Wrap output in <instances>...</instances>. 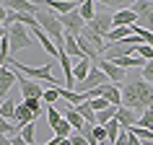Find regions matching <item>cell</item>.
<instances>
[{
    "instance_id": "obj_33",
    "label": "cell",
    "mask_w": 153,
    "mask_h": 145,
    "mask_svg": "<svg viewBox=\"0 0 153 145\" xmlns=\"http://www.w3.org/2000/svg\"><path fill=\"white\" fill-rule=\"evenodd\" d=\"M10 143H13V145H29V143H26V140H24V137H21V135L10 137Z\"/></svg>"
},
{
    "instance_id": "obj_18",
    "label": "cell",
    "mask_w": 153,
    "mask_h": 145,
    "mask_svg": "<svg viewBox=\"0 0 153 145\" xmlns=\"http://www.w3.org/2000/svg\"><path fill=\"white\" fill-rule=\"evenodd\" d=\"M62 117H65V122H68V124L73 127V132H81V129H83V124H86V122L81 119V114L75 112L73 106H70V109H65V112H62Z\"/></svg>"
},
{
    "instance_id": "obj_3",
    "label": "cell",
    "mask_w": 153,
    "mask_h": 145,
    "mask_svg": "<svg viewBox=\"0 0 153 145\" xmlns=\"http://www.w3.org/2000/svg\"><path fill=\"white\" fill-rule=\"evenodd\" d=\"M5 62L10 65V70L16 72H24V78H29V81H36V83H47V88H57V81L52 78V65H42V67H34V65H24L18 62L16 57H8Z\"/></svg>"
},
{
    "instance_id": "obj_32",
    "label": "cell",
    "mask_w": 153,
    "mask_h": 145,
    "mask_svg": "<svg viewBox=\"0 0 153 145\" xmlns=\"http://www.w3.org/2000/svg\"><path fill=\"white\" fill-rule=\"evenodd\" d=\"M112 145H127V129H122L120 137H117V143H112Z\"/></svg>"
},
{
    "instance_id": "obj_31",
    "label": "cell",
    "mask_w": 153,
    "mask_h": 145,
    "mask_svg": "<svg viewBox=\"0 0 153 145\" xmlns=\"http://www.w3.org/2000/svg\"><path fill=\"white\" fill-rule=\"evenodd\" d=\"M68 140H70V145H88V143H86V137H83L81 132H73Z\"/></svg>"
},
{
    "instance_id": "obj_15",
    "label": "cell",
    "mask_w": 153,
    "mask_h": 145,
    "mask_svg": "<svg viewBox=\"0 0 153 145\" xmlns=\"http://www.w3.org/2000/svg\"><path fill=\"white\" fill-rule=\"evenodd\" d=\"M127 36H132V29H130V26H114L112 31L104 36V41H109V44H117V41H125Z\"/></svg>"
},
{
    "instance_id": "obj_14",
    "label": "cell",
    "mask_w": 153,
    "mask_h": 145,
    "mask_svg": "<svg viewBox=\"0 0 153 145\" xmlns=\"http://www.w3.org/2000/svg\"><path fill=\"white\" fill-rule=\"evenodd\" d=\"M34 119H36V117H34V114L24 106V101H21V104H16V117H13V122H16L21 129H24L26 124H34Z\"/></svg>"
},
{
    "instance_id": "obj_23",
    "label": "cell",
    "mask_w": 153,
    "mask_h": 145,
    "mask_svg": "<svg viewBox=\"0 0 153 145\" xmlns=\"http://www.w3.org/2000/svg\"><path fill=\"white\" fill-rule=\"evenodd\" d=\"M0 117H3V119H10V122H13V117H16V104H13L10 98H5V101L0 104Z\"/></svg>"
},
{
    "instance_id": "obj_34",
    "label": "cell",
    "mask_w": 153,
    "mask_h": 145,
    "mask_svg": "<svg viewBox=\"0 0 153 145\" xmlns=\"http://www.w3.org/2000/svg\"><path fill=\"white\" fill-rule=\"evenodd\" d=\"M5 16H8V10H5V5H3V3H0V26L5 24Z\"/></svg>"
},
{
    "instance_id": "obj_9",
    "label": "cell",
    "mask_w": 153,
    "mask_h": 145,
    "mask_svg": "<svg viewBox=\"0 0 153 145\" xmlns=\"http://www.w3.org/2000/svg\"><path fill=\"white\" fill-rule=\"evenodd\" d=\"M18 83V72L5 67V65H0V101H5V93H8L13 86Z\"/></svg>"
},
{
    "instance_id": "obj_26",
    "label": "cell",
    "mask_w": 153,
    "mask_h": 145,
    "mask_svg": "<svg viewBox=\"0 0 153 145\" xmlns=\"http://www.w3.org/2000/svg\"><path fill=\"white\" fill-rule=\"evenodd\" d=\"M24 106L34 114V117H39V114L44 112V109H42V101H39V98H26V101H24Z\"/></svg>"
},
{
    "instance_id": "obj_38",
    "label": "cell",
    "mask_w": 153,
    "mask_h": 145,
    "mask_svg": "<svg viewBox=\"0 0 153 145\" xmlns=\"http://www.w3.org/2000/svg\"><path fill=\"white\" fill-rule=\"evenodd\" d=\"M57 145H70V140H68V137H65V140L60 137V143H57Z\"/></svg>"
},
{
    "instance_id": "obj_24",
    "label": "cell",
    "mask_w": 153,
    "mask_h": 145,
    "mask_svg": "<svg viewBox=\"0 0 153 145\" xmlns=\"http://www.w3.org/2000/svg\"><path fill=\"white\" fill-rule=\"evenodd\" d=\"M135 127H143V129H153V109H145L140 117H137V124Z\"/></svg>"
},
{
    "instance_id": "obj_27",
    "label": "cell",
    "mask_w": 153,
    "mask_h": 145,
    "mask_svg": "<svg viewBox=\"0 0 153 145\" xmlns=\"http://www.w3.org/2000/svg\"><path fill=\"white\" fill-rule=\"evenodd\" d=\"M21 137H24L29 145H36V132H34V124H26V127L21 129Z\"/></svg>"
},
{
    "instance_id": "obj_29",
    "label": "cell",
    "mask_w": 153,
    "mask_h": 145,
    "mask_svg": "<svg viewBox=\"0 0 153 145\" xmlns=\"http://www.w3.org/2000/svg\"><path fill=\"white\" fill-rule=\"evenodd\" d=\"M140 81H145V83H151V86H153V60L143 65V70H140Z\"/></svg>"
},
{
    "instance_id": "obj_37",
    "label": "cell",
    "mask_w": 153,
    "mask_h": 145,
    "mask_svg": "<svg viewBox=\"0 0 153 145\" xmlns=\"http://www.w3.org/2000/svg\"><path fill=\"white\" fill-rule=\"evenodd\" d=\"M5 34H8V29H5V26H0V39H3Z\"/></svg>"
},
{
    "instance_id": "obj_16",
    "label": "cell",
    "mask_w": 153,
    "mask_h": 145,
    "mask_svg": "<svg viewBox=\"0 0 153 145\" xmlns=\"http://www.w3.org/2000/svg\"><path fill=\"white\" fill-rule=\"evenodd\" d=\"M31 34H34V36H36V39H39L42 49H44V52H47L49 57H57V55H60V52H57V47H55V41L49 39V36H47V34H44V31H42V29H34Z\"/></svg>"
},
{
    "instance_id": "obj_35",
    "label": "cell",
    "mask_w": 153,
    "mask_h": 145,
    "mask_svg": "<svg viewBox=\"0 0 153 145\" xmlns=\"http://www.w3.org/2000/svg\"><path fill=\"white\" fill-rule=\"evenodd\" d=\"M127 145H143V143H140L135 135H130V132H127Z\"/></svg>"
},
{
    "instance_id": "obj_1",
    "label": "cell",
    "mask_w": 153,
    "mask_h": 145,
    "mask_svg": "<svg viewBox=\"0 0 153 145\" xmlns=\"http://www.w3.org/2000/svg\"><path fill=\"white\" fill-rule=\"evenodd\" d=\"M120 91H122V106L132 109L137 117L145 109H153V86L151 83L140 81V78H127L120 86Z\"/></svg>"
},
{
    "instance_id": "obj_7",
    "label": "cell",
    "mask_w": 153,
    "mask_h": 145,
    "mask_svg": "<svg viewBox=\"0 0 153 145\" xmlns=\"http://www.w3.org/2000/svg\"><path fill=\"white\" fill-rule=\"evenodd\" d=\"M60 18V24H62L65 34H73V36H81L83 29H86V21H83L81 16H78V10H73V13H68V16H57Z\"/></svg>"
},
{
    "instance_id": "obj_21",
    "label": "cell",
    "mask_w": 153,
    "mask_h": 145,
    "mask_svg": "<svg viewBox=\"0 0 153 145\" xmlns=\"http://www.w3.org/2000/svg\"><path fill=\"white\" fill-rule=\"evenodd\" d=\"M0 135H5V137H16V135H21V127H18L16 122L3 119V117H0Z\"/></svg>"
},
{
    "instance_id": "obj_4",
    "label": "cell",
    "mask_w": 153,
    "mask_h": 145,
    "mask_svg": "<svg viewBox=\"0 0 153 145\" xmlns=\"http://www.w3.org/2000/svg\"><path fill=\"white\" fill-rule=\"evenodd\" d=\"M8 41H10V52H21V49H29L34 44L31 31L24 24H13L8 29Z\"/></svg>"
},
{
    "instance_id": "obj_10",
    "label": "cell",
    "mask_w": 153,
    "mask_h": 145,
    "mask_svg": "<svg viewBox=\"0 0 153 145\" xmlns=\"http://www.w3.org/2000/svg\"><path fill=\"white\" fill-rule=\"evenodd\" d=\"M94 34H99V36H106V34L112 31V13H96V18L91 21V24H86Z\"/></svg>"
},
{
    "instance_id": "obj_20",
    "label": "cell",
    "mask_w": 153,
    "mask_h": 145,
    "mask_svg": "<svg viewBox=\"0 0 153 145\" xmlns=\"http://www.w3.org/2000/svg\"><path fill=\"white\" fill-rule=\"evenodd\" d=\"M73 109L81 114V119L86 122V124H96V112H94V109H91L86 101H83V104H78V106H73Z\"/></svg>"
},
{
    "instance_id": "obj_28",
    "label": "cell",
    "mask_w": 153,
    "mask_h": 145,
    "mask_svg": "<svg viewBox=\"0 0 153 145\" xmlns=\"http://www.w3.org/2000/svg\"><path fill=\"white\" fill-rule=\"evenodd\" d=\"M42 101H47V106H55V101H60V93H57V88H44V96H42Z\"/></svg>"
},
{
    "instance_id": "obj_5",
    "label": "cell",
    "mask_w": 153,
    "mask_h": 145,
    "mask_svg": "<svg viewBox=\"0 0 153 145\" xmlns=\"http://www.w3.org/2000/svg\"><path fill=\"white\" fill-rule=\"evenodd\" d=\"M130 10L137 16V26L145 29V31H153V3H145V0H137L130 5Z\"/></svg>"
},
{
    "instance_id": "obj_2",
    "label": "cell",
    "mask_w": 153,
    "mask_h": 145,
    "mask_svg": "<svg viewBox=\"0 0 153 145\" xmlns=\"http://www.w3.org/2000/svg\"><path fill=\"white\" fill-rule=\"evenodd\" d=\"M34 18H36V24H39L42 31L55 41L57 52H65V29H62V24H60V18H57L55 13H49V10H42V8L36 10Z\"/></svg>"
},
{
    "instance_id": "obj_13",
    "label": "cell",
    "mask_w": 153,
    "mask_h": 145,
    "mask_svg": "<svg viewBox=\"0 0 153 145\" xmlns=\"http://www.w3.org/2000/svg\"><path fill=\"white\" fill-rule=\"evenodd\" d=\"M114 119L120 122V127H122V129H127V127H135V124H137V114L132 112V109H125V106H120Z\"/></svg>"
},
{
    "instance_id": "obj_25",
    "label": "cell",
    "mask_w": 153,
    "mask_h": 145,
    "mask_svg": "<svg viewBox=\"0 0 153 145\" xmlns=\"http://www.w3.org/2000/svg\"><path fill=\"white\" fill-rule=\"evenodd\" d=\"M44 112H47V119H49V127L55 129L57 124H60V122H62V114L57 112V106H47V109H44Z\"/></svg>"
},
{
    "instance_id": "obj_6",
    "label": "cell",
    "mask_w": 153,
    "mask_h": 145,
    "mask_svg": "<svg viewBox=\"0 0 153 145\" xmlns=\"http://www.w3.org/2000/svg\"><path fill=\"white\" fill-rule=\"evenodd\" d=\"M96 67H99L101 72H104L106 78H109V83H114V86H122V83L127 81V70L117 67L114 62H109V60H104V57H101V60L96 62Z\"/></svg>"
},
{
    "instance_id": "obj_19",
    "label": "cell",
    "mask_w": 153,
    "mask_h": 145,
    "mask_svg": "<svg viewBox=\"0 0 153 145\" xmlns=\"http://www.w3.org/2000/svg\"><path fill=\"white\" fill-rule=\"evenodd\" d=\"M78 16H81L86 24H91V21L96 18V3H94V0H86V3H81V5H78Z\"/></svg>"
},
{
    "instance_id": "obj_8",
    "label": "cell",
    "mask_w": 153,
    "mask_h": 145,
    "mask_svg": "<svg viewBox=\"0 0 153 145\" xmlns=\"http://www.w3.org/2000/svg\"><path fill=\"white\" fill-rule=\"evenodd\" d=\"M18 88H21L24 101H26V98H39V101H42V96H44V88H42L39 83L29 81V78H24V75H18Z\"/></svg>"
},
{
    "instance_id": "obj_22",
    "label": "cell",
    "mask_w": 153,
    "mask_h": 145,
    "mask_svg": "<svg viewBox=\"0 0 153 145\" xmlns=\"http://www.w3.org/2000/svg\"><path fill=\"white\" fill-rule=\"evenodd\" d=\"M117 109H120V106H106L104 112H99L96 114V124H106V122H112L114 117H117Z\"/></svg>"
},
{
    "instance_id": "obj_36",
    "label": "cell",
    "mask_w": 153,
    "mask_h": 145,
    "mask_svg": "<svg viewBox=\"0 0 153 145\" xmlns=\"http://www.w3.org/2000/svg\"><path fill=\"white\" fill-rule=\"evenodd\" d=\"M0 145H13V143H10V137H5V135H0Z\"/></svg>"
},
{
    "instance_id": "obj_30",
    "label": "cell",
    "mask_w": 153,
    "mask_h": 145,
    "mask_svg": "<svg viewBox=\"0 0 153 145\" xmlns=\"http://www.w3.org/2000/svg\"><path fill=\"white\" fill-rule=\"evenodd\" d=\"M94 137H96V143H106V129L101 127V124H94Z\"/></svg>"
},
{
    "instance_id": "obj_12",
    "label": "cell",
    "mask_w": 153,
    "mask_h": 145,
    "mask_svg": "<svg viewBox=\"0 0 153 145\" xmlns=\"http://www.w3.org/2000/svg\"><path fill=\"white\" fill-rule=\"evenodd\" d=\"M137 24V16L132 13L130 8H122V10H117V13H112V26H132Z\"/></svg>"
},
{
    "instance_id": "obj_40",
    "label": "cell",
    "mask_w": 153,
    "mask_h": 145,
    "mask_svg": "<svg viewBox=\"0 0 153 145\" xmlns=\"http://www.w3.org/2000/svg\"><path fill=\"white\" fill-rule=\"evenodd\" d=\"M0 104H3V101H0Z\"/></svg>"
},
{
    "instance_id": "obj_11",
    "label": "cell",
    "mask_w": 153,
    "mask_h": 145,
    "mask_svg": "<svg viewBox=\"0 0 153 145\" xmlns=\"http://www.w3.org/2000/svg\"><path fill=\"white\" fill-rule=\"evenodd\" d=\"M78 5H81V3H73V0H47V3H44V8H47L49 13H57V16H68L73 10H78Z\"/></svg>"
},
{
    "instance_id": "obj_17",
    "label": "cell",
    "mask_w": 153,
    "mask_h": 145,
    "mask_svg": "<svg viewBox=\"0 0 153 145\" xmlns=\"http://www.w3.org/2000/svg\"><path fill=\"white\" fill-rule=\"evenodd\" d=\"M91 65H94V62H88V60H81V62H73V81L83 83L86 78H88V70H91Z\"/></svg>"
},
{
    "instance_id": "obj_39",
    "label": "cell",
    "mask_w": 153,
    "mask_h": 145,
    "mask_svg": "<svg viewBox=\"0 0 153 145\" xmlns=\"http://www.w3.org/2000/svg\"><path fill=\"white\" fill-rule=\"evenodd\" d=\"M143 145H153V140H145V143H143Z\"/></svg>"
}]
</instances>
